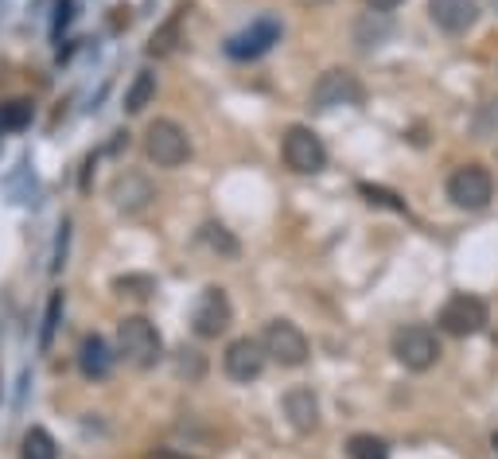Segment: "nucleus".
<instances>
[{
	"instance_id": "obj_24",
	"label": "nucleus",
	"mask_w": 498,
	"mask_h": 459,
	"mask_svg": "<svg viewBox=\"0 0 498 459\" xmlns=\"http://www.w3.org/2000/svg\"><path fill=\"white\" fill-rule=\"evenodd\" d=\"M366 5H370L374 12H393V8L401 5V0H366Z\"/></svg>"
},
{
	"instance_id": "obj_20",
	"label": "nucleus",
	"mask_w": 498,
	"mask_h": 459,
	"mask_svg": "<svg viewBox=\"0 0 498 459\" xmlns=\"http://www.w3.org/2000/svg\"><path fill=\"white\" fill-rule=\"evenodd\" d=\"M199 238H203L206 245H211L215 253H222V257H238V242H234L230 234H226V226H215V222H206Z\"/></svg>"
},
{
	"instance_id": "obj_19",
	"label": "nucleus",
	"mask_w": 498,
	"mask_h": 459,
	"mask_svg": "<svg viewBox=\"0 0 498 459\" xmlns=\"http://www.w3.org/2000/svg\"><path fill=\"white\" fill-rule=\"evenodd\" d=\"M179 24H183V16L176 12L172 20L164 24V28H156L152 32V43H148V55H172L176 51V43H179Z\"/></svg>"
},
{
	"instance_id": "obj_2",
	"label": "nucleus",
	"mask_w": 498,
	"mask_h": 459,
	"mask_svg": "<svg viewBox=\"0 0 498 459\" xmlns=\"http://www.w3.org/2000/svg\"><path fill=\"white\" fill-rule=\"evenodd\" d=\"M144 152H148V160L156 167H179L191 160V137L179 121L160 117V121H152L148 133H144Z\"/></svg>"
},
{
	"instance_id": "obj_12",
	"label": "nucleus",
	"mask_w": 498,
	"mask_h": 459,
	"mask_svg": "<svg viewBox=\"0 0 498 459\" xmlns=\"http://www.w3.org/2000/svg\"><path fill=\"white\" fill-rule=\"evenodd\" d=\"M428 16H432V24H436L440 32L464 35V32L475 28L479 5H475V0H428Z\"/></svg>"
},
{
	"instance_id": "obj_18",
	"label": "nucleus",
	"mask_w": 498,
	"mask_h": 459,
	"mask_svg": "<svg viewBox=\"0 0 498 459\" xmlns=\"http://www.w3.org/2000/svg\"><path fill=\"white\" fill-rule=\"evenodd\" d=\"M32 101H24V98H16V101H5L0 106V125H5V133H20V129H28L32 125Z\"/></svg>"
},
{
	"instance_id": "obj_1",
	"label": "nucleus",
	"mask_w": 498,
	"mask_h": 459,
	"mask_svg": "<svg viewBox=\"0 0 498 459\" xmlns=\"http://www.w3.org/2000/svg\"><path fill=\"white\" fill-rule=\"evenodd\" d=\"M117 350L125 354L129 366H137V370H148V366L160 362L164 354V339L160 331L144 320V316H125L117 323Z\"/></svg>"
},
{
	"instance_id": "obj_22",
	"label": "nucleus",
	"mask_w": 498,
	"mask_h": 459,
	"mask_svg": "<svg viewBox=\"0 0 498 459\" xmlns=\"http://www.w3.org/2000/svg\"><path fill=\"white\" fill-rule=\"evenodd\" d=\"M359 195H366V203H374V206H386V211H405V203L397 195L386 187H374V183H359Z\"/></svg>"
},
{
	"instance_id": "obj_9",
	"label": "nucleus",
	"mask_w": 498,
	"mask_h": 459,
	"mask_svg": "<svg viewBox=\"0 0 498 459\" xmlns=\"http://www.w3.org/2000/svg\"><path fill=\"white\" fill-rule=\"evenodd\" d=\"M265 362H269V354L265 347H261V339H234V343L226 347V354H222V370H226L230 382H257L261 370H265Z\"/></svg>"
},
{
	"instance_id": "obj_25",
	"label": "nucleus",
	"mask_w": 498,
	"mask_h": 459,
	"mask_svg": "<svg viewBox=\"0 0 498 459\" xmlns=\"http://www.w3.org/2000/svg\"><path fill=\"white\" fill-rule=\"evenodd\" d=\"M0 133H5V125H0Z\"/></svg>"
},
{
	"instance_id": "obj_17",
	"label": "nucleus",
	"mask_w": 498,
	"mask_h": 459,
	"mask_svg": "<svg viewBox=\"0 0 498 459\" xmlns=\"http://www.w3.org/2000/svg\"><path fill=\"white\" fill-rule=\"evenodd\" d=\"M347 455H350V459H389V448H386V440H382V436L359 432V436H350Z\"/></svg>"
},
{
	"instance_id": "obj_3",
	"label": "nucleus",
	"mask_w": 498,
	"mask_h": 459,
	"mask_svg": "<svg viewBox=\"0 0 498 459\" xmlns=\"http://www.w3.org/2000/svg\"><path fill=\"white\" fill-rule=\"evenodd\" d=\"M393 359H397L405 370H413V374H425L436 366L440 359V339L432 327L425 323H409V327H401L397 335H393Z\"/></svg>"
},
{
	"instance_id": "obj_16",
	"label": "nucleus",
	"mask_w": 498,
	"mask_h": 459,
	"mask_svg": "<svg viewBox=\"0 0 498 459\" xmlns=\"http://www.w3.org/2000/svg\"><path fill=\"white\" fill-rule=\"evenodd\" d=\"M152 98H156V74L152 71H140L133 78V86H129V94H125V110L129 113H140Z\"/></svg>"
},
{
	"instance_id": "obj_4",
	"label": "nucleus",
	"mask_w": 498,
	"mask_h": 459,
	"mask_svg": "<svg viewBox=\"0 0 498 459\" xmlns=\"http://www.w3.org/2000/svg\"><path fill=\"white\" fill-rule=\"evenodd\" d=\"M448 199L460 211H483L494 199V179L483 164H464L448 176Z\"/></svg>"
},
{
	"instance_id": "obj_5",
	"label": "nucleus",
	"mask_w": 498,
	"mask_h": 459,
	"mask_svg": "<svg viewBox=\"0 0 498 459\" xmlns=\"http://www.w3.org/2000/svg\"><path fill=\"white\" fill-rule=\"evenodd\" d=\"M261 347H265V354L273 362H281L288 366V370H296V366H304L308 362V335L300 331V327L292 320H273L265 323V335H261Z\"/></svg>"
},
{
	"instance_id": "obj_13",
	"label": "nucleus",
	"mask_w": 498,
	"mask_h": 459,
	"mask_svg": "<svg viewBox=\"0 0 498 459\" xmlns=\"http://www.w3.org/2000/svg\"><path fill=\"white\" fill-rule=\"evenodd\" d=\"M78 370H82L90 382H101V378H110L113 370V350L101 335H86L82 343H78Z\"/></svg>"
},
{
	"instance_id": "obj_14",
	"label": "nucleus",
	"mask_w": 498,
	"mask_h": 459,
	"mask_svg": "<svg viewBox=\"0 0 498 459\" xmlns=\"http://www.w3.org/2000/svg\"><path fill=\"white\" fill-rule=\"evenodd\" d=\"M284 413H288V421H292L296 432H316V425H320V401H316V393L304 389V386L288 389V393H284Z\"/></svg>"
},
{
	"instance_id": "obj_10",
	"label": "nucleus",
	"mask_w": 498,
	"mask_h": 459,
	"mask_svg": "<svg viewBox=\"0 0 498 459\" xmlns=\"http://www.w3.org/2000/svg\"><path fill=\"white\" fill-rule=\"evenodd\" d=\"M440 327L448 335H455V339L479 335L483 327H487V304H483L479 296H467V292L452 296L448 304L440 308Z\"/></svg>"
},
{
	"instance_id": "obj_23",
	"label": "nucleus",
	"mask_w": 498,
	"mask_h": 459,
	"mask_svg": "<svg viewBox=\"0 0 498 459\" xmlns=\"http://www.w3.org/2000/svg\"><path fill=\"white\" fill-rule=\"evenodd\" d=\"M152 277H117V292H129V296H148L152 292Z\"/></svg>"
},
{
	"instance_id": "obj_11",
	"label": "nucleus",
	"mask_w": 498,
	"mask_h": 459,
	"mask_svg": "<svg viewBox=\"0 0 498 459\" xmlns=\"http://www.w3.org/2000/svg\"><path fill=\"white\" fill-rule=\"evenodd\" d=\"M273 43H281V24L261 16L249 28H242L238 35L226 39V55L230 59H261L265 51H273Z\"/></svg>"
},
{
	"instance_id": "obj_8",
	"label": "nucleus",
	"mask_w": 498,
	"mask_h": 459,
	"mask_svg": "<svg viewBox=\"0 0 498 459\" xmlns=\"http://www.w3.org/2000/svg\"><path fill=\"white\" fill-rule=\"evenodd\" d=\"M230 316L234 311H230L226 292H222L218 284H211V288H203L199 300H195V308H191V331L199 339H218L230 327Z\"/></svg>"
},
{
	"instance_id": "obj_21",
	"label": "nucleus",
	"mask_w": 498,
	"mask_h": 459,
	"mask_svg": "<svg viewBox=\"0 0 498 459\" xmlns=\"http://www.w3.org/2000/svg\"><path fill=\"white\" fill-rule=\"evenodd\" d=\"M59 316H62V292H55L47 300V316H43V331H39V350H51V335L59 327Z\"/></svg>"
},
{
	"instance_id": "obj_15",
	"label": "nucleus",
	"mask_w": 498,
	"mask_h": 459,
	"mask_svg": "<svg viewBox=\"0 0 498 459\" xmlns=\"http://www.w3.org/2000/svg\"><path fill=\"white\" fill-rule=\"evenodd\" d=\"M24 459H59V444L47 428H28L24 432Z\"/></svg>"
},
{
	"instance_id": "obj_6",
	"label": "nucleus",
	"mask_w": 498,
	"mask_h": 459,
	"mask_svg": "<svg viewBox=\"0 0 498 459\" xmlns=\"http://www.w3.org/2000/svg\"><path fill=\"white\" fill-rule=\"evenodd\" d=\"M281 152H284V164L292 167V172H300V176H316V172H323V164H327L323 140L311 133L308 125H292V129H288Z\"/></svg>"
},
{
	"instance_id": "obj_7",
	"label": "nucleus",
	"mask_w": 498,
	"mask_h": 459,
	"mask_svg": "<svg viewBox=\"0 0 498 459\" xmlns=\"http://www.w3.org/2000/svg\"><path fill=\"white\" fill-rule=\"evenodd\" d=\"M362 101V82L350 71H323L320 82L311 86V110H339V106H359Z\"/></svg>"
}]
</instances>
